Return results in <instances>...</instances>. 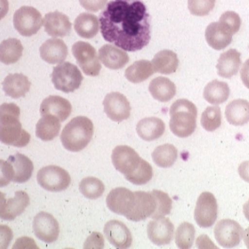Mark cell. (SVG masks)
<instances>
[{"mask_svg":"<svg viewBox=\"0 0 249 249\" xmlns=\"http://www.w3.org/2000/svg\"><path fill=\"white\" fill-rule=\"evenodd\" d=\"M8 12H9V1L0 0V20L7 16Z\"/></svg>","mask_w":249,"mask_h":249,"instance_id":"681fc988","label":"cell"},{"mask_svg":"<svg viewBox=\"0 0 249 249\" xmlns=\"http://www.w3.org/2000/svg\"><path fill=\"white\" fill-rule=\"evenodd\" d=\"M219 22L225 24L231 31L233 32V34L237 33L240 31L241 25H242V20L239 15L232 11H229L224 13L220 19Z\"/></svg>","mask_w":249,"mask_h":249,"instance_id":"b9f144b4","label":"cell"},{"mask_svg":"<svg viewBox=\"0 0 249 249\" xmlns=\"http://www.w3.org/2000/svg\"><path fill=\"white\" fill-rule=\"evenodd\" d=\"M169 113V126L175 136L187 138L196 131L197 109L193 102L178 99L172 104Z\"/></svg>","mask_w":249,"mask_h":249,"instance_id":"3957f363","label":"cell"},{"mask_svg":"<svg viewBox=\"0 0 249 249\" xmlns=\"http://www.w3.org/2000/svg\"><path fill=\"white\" fill-rule=\"evenodd\" d=\"M228 122L232 125H244L249 122V102L246 99L231 101L225 110Z\"/></svg>","mask_w":249,"mask_h":249,"instance_id":"83f0119b","label":"cell"},{"mask_svg":"<svg viewBox=\"0 0 249 249\" xmlns=\"http://www.w3.org/2000/svg\"><path fill=\"white\" fill-rule=\"evenodd\" d=\"M104 111L111 121L122 122L130 116L131 106L124 94L118 92L109 93L103 101Z\"/></svg>","mask_w":249,"mask_h":249,"instance_id":"5bb4252c","label":"cell"},{"mask_svg":"<svg viewBox=\"0 0 249 249\" xmlns=\"http://www.w3.org/2000/svg\"><path fill=\"white\" fill-rule=\"evenodd\" d=\"M104 234L109 244L119 249H128L132 245V235L123 222L110 220L104 227Z\"/></svg>","mask_w":249,"mask_h":249,"instance_id":"2e32d148","label":"cell"},{"mask_svg":"<svg viewBox=\"0 0 249 249\" xmlns=\"http://www.w3.org/2000/svg\"><path fill=\"white\" fill-rule=\"evenodd\" d=\"M12 181L16 183H25L31 179L33 173V163L27 156L16 153L10 156L6 160Z\"/></svg>","mask_w":249,"mask_h":249,"instance_id":"e0dca14e","label":"cell"},{"mask_svg":"<svg viewBox=\"0 0 249 249\" xmlns=\"http://www.w3.org/2000/svg\"><path fill=\"white\" fill-rule=\"evenodd\" d=\"M12 181L7 161L0 160V188L7 186Z\"/></svg>","mask_w":249,"mask_h":249,"instance_id":"bcb514c9","label":"cell"},{"mask_svg":"<svg viewBox=\"0 0 249 249\" xmlns=\"http://www.w3.org/2000/svg\"><path fill=\"white\" fill-rule=\"evenodd\" d=\"M155 73L152 62L141 60L132 63L126 68L124 77L131 83H141L150 78Z\"/></svg>","mask_w":249,"mask_h":249,"instance_id":"836d02e7","label":"cell"},{"mask_svg":"<svg viewBox=\"0 0 249 249\" xmlns=\"http://www.w3.org/2000/svg\"><path fill=\"white\" fill-rule=\"evenodd\" d=\"M72 112L71 103L59 95H51L45 98L40 106L41 116L53 115L56 116L61 123L64 122Z\"/></svg>","mask_w":249,"mask_h":249,"instance_id":"ffe728a7","label":"cell"},{"mask_svg":"<svg viewBox=\"0 0 249 249\" xmlns=\"http://www.w3.org/2000/svg\"><path fill=\"white\" fill-rule=\"evenodd\" d=\"M2 85L6 95L18 99L29 93L31 83L27 76L16 73L8 75L3 80Z\"/></svg>","mask_w":249,"mask_h":249,"instance_id":"d4e9b609","label":"cell"},{"mask_svg":"<svg viewBox=\"0 0 249 249\" xmlns=\"http://www.w3.org/2000/svg\"><path fill=\"white\" fill-rule=\"evenodd\" d=\"M152 97L160 102H168L177 93L176 84L169 78L158 77L154 78L148 87Z\"/></svg>","mask_w":249,"mask_h":249,"instance_id":"f1b7e54d","label":"cell"},{"mask_svg":"<svg viewBox=\"0 0 249 249\" xmlns=\"http://www.w3.org/2000/svg\"><path fill=\"white\" fill-rule=\"evenodd\" d=\"M238 173L243 180L249 183V160L244 161L239 165Z\"/></svg>","mask_w":249,"mask_h":249,"instance_id":"7dc6e473","label":"cell"},{"mask_svg":"<svg viewBox=\"0 0 249 249\" xmlns=\"http://www.w3.org/2000/svg\"><path fill=\"white\" fill-rule=\"evenodd\" d=\"M135 193V205L133 211L126 219L139 222L151 217L157 209V202L155 197L151 192H142L137 191Z\"/></svg>","mask_w":249,"mask_h":249,"instance_id":"d6986e66","label":"cell"},{"mask_svg":"<svg viewBox=\"0 0 249 249\" xmlns=\"http://www.w3.org/2000/svg\"><path fill=\"white\" fill-rule=\"evenodd\" d=\"M218 204L215 196L210 192L202 193L196 205L195 220L198 227L209 229L216 222Z\"/></svg>","mask_w":249,"mask_h":249,"instance_id":"30bf717a","label":"cell"},{"mask_svg":"<svg viewBox=\"0 0 249 249\" xmlns=\"http://www.w3.org/2000/svg\"><path fill=\"white\" fill-rule=\"evenodd\" d=\"M31 202L29 195L24 191H17L13 198L7 200L5 210L0 214V218L6 221H13L21 215L29 207Z\"/></svg>","mask_w":249,"mask_h":249,"instance_id":"4316f807","label":"cell"},{"mask_svg":"<svg viewBox=\"0 0 249 249\" xmlns=\"http://www.w3.org/2000/svg\"><path fill=\"white\" fill-rule=\"evenodd\" d=\"M241 79L244 85L249 89V59L246 61L241 68Z\"/></svg>","mask_w":249,"mask_h":249,"instance_id":"c3c4849f","label":"cell"},{"mask_svg":"<svg viewBox=\"0 0 249 249\" xmlns=\"http://www.w3.org/2000/svg\"><path fill=\"white\" fill-rule=\"evenodd\" d=\"M105 41L124 51L135 52L151 39L150 16L141 0H111L99 15Z\"/></svg>","mask_w":249,"mask_h":249,"instance_id":"6da1fadb","label":"cell"},{"mask_svg":"<svg viewBox=\"0 0 249 249\" xmlns=\"http://www.w3.org/2000/svg\"><path fill=\"white\" fill-rule=\"evenodd\" d=\"M108 0H79V3L82 8L88 12L95 13L104 9L107 5Z\"/></svg>","mask_w":249,"mask_h":249,"instance_id":"7bdbcfd3","label":"cell"},{"mask_svg":"<svg viewBox=\"0 0 249 249\" xmlns=\"http://www.w3.org/2000/svg\"><path fill=\"white\" fill-rule=\"evenodd\" d=\"M152 64L155 72L163 75H170L177 71L179 61L174 51L164 49L156 54Z\"/></svg>","mask_w":249,"mask_h":249,"instance_id":"4dcf8cb0","label":"cell"},{"mask_svg":"<svg viewBox=\"0 0 249 249\" xmlns=\"http://www.w3.org/2000/svg\"><path fill=\"white\" fill-rule=\"evenodd\" d=\"M51 79L57 90L68 93L78 90L82 83L83 76L78 66L66 62L53 68Z\"/></svg>","mask_w":249,"mask_h":249,"instance_id":"5b68a950","label":"cell"},{"mask_svg":"<svg viewBox=\"0 0 249 249\" xmlns=\"http://www.w3.org/2000/svg\"><path fill=\"white\" fill-rule=\"evenodd\" d=\"M135 199L134 192L124 187H119L109 192L106 203L110 212L127 218L133 211Z\"/></svg>","mask_w":249,"mask_h":249,"instance_id":"7c38bea8","label":"cell"},{"mask_svg":"<svg viewBox=\"0 0 249 249\" xmlns=\"http://www.w3.org/2000/svg\"><path fill=\"white\" fill-rule=\"evenodd\" d=\"M144 160L130 146L118 145L111 153V161L114 168L122 173L128 180L141 167Z\"/></svg>","mask_w":249,"mask_h":249,"instance_id":"8992f818","label":"cell"},{"mask_svg":"<svg viewBox=\"0 0 249 249\" xmlns=\"http://www.w3.org/2000/svg\"><path fill=\"white\" fill-rule=\"evenodd\" d=\"M244 214H245V217L247 218V220L249 222V200L244 205Z\"/></svg>","mask_w":249,"mask_h":249,"instance_id":"f5cc1de1","label":"cell"},{"mask_svg":"<svg viewBox=\"0 0 249 249\" xmlns=\"http://www.w3.org/2000/svg\"><path fill=\"white\" fill-rule=\"evenodd\" d=\"M39 185L48 192H62L71 183L69 173L57 165H48L41 168L37 174Z\"/></svg>","mask_w":249,"mask_h":249,"instance_id":"52a82bcc","label":"cell"},{"mask_svg":"<svg viewBox=\"0 0 249 249\" xmlns=\"http://www.w3.org/2000/svg\"><path fill=\"white\" fill-rule=\"evenodd\" d=\"M61 121L53 115H45L36 124V136L45 142L54 140L59 136L61 130Z\"/></svg>","mask_w":249,"mask_h":249,"instance_id":"1f68e13d","label":"cell"},{"mask_svg":"<svg viewBox=\"0 0 249 249\" xmlns=\"http://www.w3.org/2000/svg\"><path fill=\"white\" fill-rule=\"evenodd\" d=\"M74 28L79 37L92 39L99 31V19L92 14L83 13L76 18Z\"/></svg>","mask_w":249,"mask_h":249,"instance_id":"d6a6232c","label":"cell"},{"mask_svg":"<svg viewBox=\"0 0 249 249\" xmlns=\"http://www.w3.org/2000/svg\"><path fill=\"white\" fill-rule=\"evenodd\" d=\"M221 123V109L218 106H210L203 111L201 124L205 130L213 132L220 127Z\"/></svg>","mask_w":249,"mask_h":249,"instance_id":"f35d334b","label":"cell"},{"mask_svg":"<svg viewBox=\"0 0 249 249\" xmlns=\"http://www.w3.org/2000/svg\"><path fill=\"white\" fill-rule=\"evenodd\" d=\"M175 229L167 218H155L147 225V236L156 246L169 245L174 238Z\"/></svg>","mask_w":249,"mask_h":249,"instance_id":"9a60e30c","label":"cell"},{"mask_svg":"<svg viewBox=\"0 0 249 249\" xmlns=\"http://www.w3.org/2000/svg\"><path fill=\"white\" fill-rule=\"evenodd\" d=\"M41 58L50 64L64 62L68 55V48L65 43L58 38H51L40 47Z\"/></svg>","mask_w":249,"mask_h":249,"instance_id":"44dd1931","label":"cell"},{"mask_svg":"<svg viewBox=\"0 0 249 249\" xmlns=\"http://www.w3.org/2000/svg\"><path fill=\"white\" fill-rule=\"evenodd\" d=\"M20 108L15 103L0 106V142L7 145L25 147L31 142L30 133L22 127Z\"/></svg>","mask_w":249,"mask_h":249,"instance_id":"7a4b0ae2","label":"cell"},{"mask_svg":"<svg viewBox=\"0 0 249 249\" xmlns=\"http://www.w3.org/2000/svg\"><path fill=\"white\" fill-rule=\"evenodd\" d=\"M136 131L141 139L151 142L160 138L165 131L164 122L157 117H146L139 121Z\"/></svg>","mask_w":249,"mask_h":249,"instance_id":"484cf974","label":"cell"},{"mask_svg":"<svg viewBox=\"0 0 249 249\" xmlns=\"http://www.w3.org/2000/svg\"><path fill=\"white\" fill-rule=\"evenodd\" d=\"M93 135V122L88 117L78 116L64 126L61 142L66 150L79 152L89 144Z\"/></svg>","mask_w":249,"mask_h":249,"instance_id":"277c9868","label":"cell"},{"mask_svg":"<svg viewBox=\"0 0 249 249\" xmlns=\"http://www.w3.org/2000/svg\"><path fill=\"white\" fill-rule=\"evenodd\" d=\"M231 94V89L228 83L219 80L209 82L203 92V96L207 102L213 105H219L226 102Z\"/></svg>","mask_w":249,"mask_h":249,"instance_id":"f546056e","label":"cell"},{"mask_svg":"<svg viewBox=\"0 0 249 249\" xmlns=\"http://www.w3.org/2000/svg\"><path fill=\"white\" fill-rule=\"evenodd\" d=\"M216 0H188V9L193 16H208L214 8Z\"/></svg>","mask_w":249,"mask_h":249,"instance_id":"60d3db41","label":"cell"},{"mask_svg":"<svg viewBox=\"0 0 249 249\" xmlns=\"http://www.w3.org/2000/svg\"><path fill=\"white\" fill-rule=\"evenodd\" d=\"M196 229L191 223L184 222L180 224L176 231L175 240L176 245L178 249H190L195 242Z\"/></svg>","mask_w":249,"mask_h":249,"instance_id":"74e56055","label":"cell"},{"mask_svg":"<svg viewBox=\"0 0 249 249\" xmlns=\"http://www.w3.org/2000/svg\"><path fill=\"white\" fill-rule=\"evenodd\" d=\"M6 203H7V200H6L5 195H4L2 192H0V214L4 212Z\"/></svg>","mask_w":249,"mask_h":249,"instance_id":"f907efd6","label":"cell"},{"mask_svg":"<svg viewBox=\"0 0 249 249\" xmlns=\"http://www.w3.org/2000/svg\"><path fill=\"white\" fill-rule=\"evenodd\" d=\"M99 61L110 70H118L123 68L129 62L127 53L115 46L105 45L98 51Z\"/></svg>","mask_w":249,"mask_h":249,"instance_id":"7402d4cb","label":"cell"},{"mask_svg":"<svg viewBox=\"0 0 249 249\" xmlns=\"http://www.w3.org/2000/svg\"><path fill=\"white\" fill-rule=\"evenodd\" d=\"M13 238V231L6 225H0V249H8Z\"/></svg>","mask_w":249,"mask_h":249,"instance_id":"ee69618b","label":"cell"},{"mask_svg":"<svg viewBox=\"0 0 249 249\" xmlns=\"http://www.w3.org/2000/svg\"><path fill=\"white\" fill-rule=\"evenodd\" d=\"M23 46L16 38L4 40L0 44V62L4 64H13L18 62L23 54Z\"/></svg>","mask_w":249,"mask_h":249,"instance_id":"e575fe53","label":"cell"},{"mask_svg":"<svg viewBox=\"0 0 249 249\" xmlns=\"http://www.w3.org/2000/svg\"><path fill=\"white\" fill-rule=\"evenodd\" d=\"M233 32L221 22L211 23L205 31L208 45L215 50H222L232 42Z\"/></svg>","mask_w":249,"mask_h":249,"instance_id":"ac0fdd59","label":"cell"},{"mask_svg":"<svg viewBox=\"0 0 249 249\" xmlns=\"http://www.w3.org/2000/svg\"><path fill=\"white\" fill-rule=\"evenodd\" d=\"M33 231L36 237L47 243L52 244L57 241L60 235V225L52 214L41 212L33 219Z\"/></svg>","mask_w":249,"mask_h":249,"instance_id":"4fadbf2b","label":"cell"},{"mask_svg":"<svg viewBox=\"0 0 249 249\" xmlns=\"http://www.w3.org/2000/svg\"><path fill=\"white\" fill-rule=\"evenodd\" d=\"M241 53L236 49H229L222 53L218 59V75L224 78H231L241 68Z\"/></svg>","mask_w":249,"mask_h":249,"instance_id":"cb8c5ba5","label":"cell"},{"mask_svg":"<svg viewBox=\"0 0 249 249\" xmlns=\"http://www.w3.org/2000/svg\"><path fill=\"white\" fill-rule=\"evenodd\" d=\"M244 230L239 223L231 219L220 220L214 228V237L224 249H232L242 241Z\"/></svg>","mask_w":249,"mask_h":249,"instance_id":"8fae6325","label":"cell"},{"mask_svg":"<svg viewBox=\"0 0 249 249\" xmlns=\"http://www.w3.org/2000/svg\"><path fill=\"white\" fill-rule=\"evenodd\" d=\"M79 191L88 199H97L103 196L105 185L99 178L88 177L80 181Z\"/></svg>","mask_w":249,"mask_h":249,"instance_id":"8d00e7d4","label":"cell"},{"mask_svg":"<svg viewBox=\"0 0 249 249\" xmlns=\"http://www.w3.org/2000/svg\"><path fill=\"white\" fill-rule=\"evenodd\" d=\"M44 26L47 34L51 37H64L70 34L72 29L69 18L58 11L46 15Z\"/></svg>","mask_w":249,"mask_h":249,"instance_id":"603a6c76","label":"cell"},{"mask_svg":"<svg viewBox=\"0 0 249 249\" xmlns=\"http://www.w3.org/2000/svg\"><path fill=\"white\" fill-rule=\"evenodd\" d=\"M105 247L103 235L99 232H93L85 242L84 249H103Z\"/></svg>","mask_w":249,"mask_h":249,"instance_id":"f6af8a7d","label":"cell"},{"mask_svg":"<svg viewBox=\"0 0 249 249\" xmlns=\"http://www.w3.org/2000/svg\"><path fill=\"white\" fill-rule=\"evenodd\" d=\"M72 52L85 75L90 77H96L99 75L101 64L96 55V50L92 45L79 41L72 47Z\"/></svg>","mask_w":249,"mask_h":249,"instance_id":"9c48e42d","label":"cell"},{"mask_svg":"<svg viewBox=\"0 0 249 249\" xmlns=\"http://www.w3.org/2000/svg\"><path fill=\"white\" fill-rule=\"evenodd\" d=\"M151 193L154 196L157 202V209L151 217L155 219L168 215L172 210V199L170 196L166 193L160 190H153Z\"/></svg>","mask_w":249,"mask_h":249,"instance_id":"ab89813d","label":"cell"},{"mask_svg":"<svg viewBox=\"0 0 249 249\" xmlns=\"http://www.w3.org/2000/svg\"><path fill=\"white\" fill-rule=\"evenodd\" d=\"M44 25V19L38 10L24 6L18 9L14 16V26L19 34L31 37L36 34Z\"/></svg>","mask_w":249,"mask_h":249,"instance_id":"ba28073f","label":"cell"},{"mask_svg":"<svg viewBox=\"0 0 249 249\" xmlns=\"http://www.w3.org/2000/svg\"><path fill=\"white\" fill-rule=\"evenodd\" d=\"M243 238H244V242H245V244H246L247 248L249 249V227L247 229V230H246V231H244Z\"/></svg>","mask_w":249,"mask_h":249,"instance_id":"816d5d0a","label":"cell"},{"mask_svg":"<svg viewBox=\"0 0 249 249\" xmlns=\"http://www.w3.org/2000/svg\"><path fill=\"white\" fill-rule=\"evenodd\" d=\"M152 159L157 166L169 168L178 159V149L170 143H164L156 147L152 152Z\"/></svg>","mask_w":249,"mask_h":249,"instance_id":"d590c367","label":"cell"}]
</instances>
